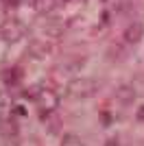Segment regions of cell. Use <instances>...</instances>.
Listing matches in <instances>:
<instances>
[{"mask_svg":"<svg viewBox=\"0 0 144 146\" xmlns=\"http://www.w3.org/2000/svg\"><path fill=\"white\" fill-rule=\"evenodd\" d=\"M101 83L96 79H72L68 83V94L74 98H92L98 94Z\"/></svg>","mask_w":144,"mask_h":146,"instance_id":"6da1fadb","label":"cell"},{"mask_svg":"<svg viewBox=\"0 0 144 146\" xmlns=\"http://www.w3.org/2000/svg\"><path fill=\"white\" fill-rule=\"evenodd\" d=\"M24 35H26V26L15 18H7L0 24V37L5 42H20Z\"/></svg>","mask_w":144,"mask_h":146,"instance_id":"7a4b0ae2","label":"cell"},{"mask_svg":"<svg viewBox=\"0 0 144 146\" xmlns=\"http://www.w3.org/2000/svg\"><path fill=\"white\" fill-rule=\"evenodd\" d=\"M35 98V103L37 107L42 109V113L46 116V113H53L55 109H57V105H59V98H57V94H55L53 90H37V96Z\"/></svg>","mask_w":144,"mask_h":146,"instance_id":"3957f363","label":"cell"},{"mask_svg":"<svg viewBox=\"0 0 144 146\" xmlns=\"http://www.w3.org/2000/svg\"><path fill=\"white\" fill-rule=\"evenodd\" d=\"M125 42L127 44H138L142 42V37H144V24L142 22H133V24H129L125 29Z\"/></svg>","mask_w":144,"mask_h":146,"instance_id":"277c9868","label":"cell"},{"mask_svg":"<svg viewBox=\"0 0 144 146\" xmlns=\"http://www.w3.org/2000/svg\"><path fill=\"white\" fill-rule=\"evenodd\" d=\"M29 7L37 13H53L57 9V0H29Z\"/></svg>","mask_w":144,"mask_h":146,"instance_id":"5b68a950","label":"cell"},{"mask_svg":"<svg viewBox=\"0 0 144 146\" xmlns=\"http://www.w3.org/2000/svg\"><path fill=\"white\" fill-rule=\"evenodd\" d=\"M13 111V100L9 94L5 92H0V118H9Z\"/></svg>","mask_w":144,"mask_h":146,"instance_id":"8992f818","label":"cell"},{"mask_svg":"<svg viewBox=\"0 0 144 146\" xmlns=\"http://www.w3.org/2000/svg\"><path fill=\"white\" fill-rule=\"evenodd\" d=\"M44 122H46V127H48V133H59L61 120H59V116H55V111L53 113H46V116H44Z\"/></svg>","mask_w":144,"mask_h":146,"instance_id":"52a82bcc","label":"cell"},{"mask_svg":"<svg viewBox=\"0 0 144 146\" xmlns=\"http://www.w3.org/2000/svg\"><path fill=\"white\" fill-rule=\"evenodd\" d=\"M61 146H83V140L77 133H66L61 137Z\"/></svg>","mask_w":144,"mask_h":146,"instance_id":"ba28073f","label":"cell"},{"mask_svg":"<svg viewBox=\"0 0 144 146\" xmlns=\"http://www.w3.org/2000/svg\"><path fill=\"white\" fill-rule=\"evenodd\" d=\"M133 98H135V96H133L131 87H120V90H118V100H122V103H131Z\"/></svg>","mask_w":144,"mask_h":146,"instance_id":"9c48e42d","label":"cell"},{"mask_svg":"<svg viewBox=\"0 0 144 146\" xmlns=\"http://www.w3.org/2000/svg\"><path fill=\"white\" fill-rule=\"evenodd\" d=\"M138 120H144V107H140V111H138Z\"/></svg>","mask_w":144,"mask_h":146,"instance_id":"30bf717a","label":"cell"},{"mask_svg":"<svg viewBox=\"0 0 144 146\" xmlns=\"http://www.w3.org/2000/svg\"><path fill=\"white\" fill-rule=\"evenodd\" d=\"M107 146H118V142H116V140H111V142H109Z\"/></svg>","mask_w":144,"mask_h":146,"instance_id":"8fae6325","label":"cell"}]
</instances>
